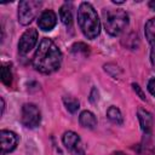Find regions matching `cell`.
Listing matches in <instances>:
<instances>
[{
  "label": "cell",
  "instance_id": "cell-1",
  "mask_svg": "<svg viewBox=\"0 0 155 155\" xmlns=\"http://www.w3.org/2000/svg\"><path fill=\"white\" fill-rule=\"evenodd\" d=\"M62 53L56 44L47 38H44L33 58V65L36 70L44 74H51L61 67Z\"/></svg>",
  "mask_w": 155,
  "mask_h": 155
},
{
  "label": "cell",
  "instance_id": "cell-2",
  "mask_svg": "<svg viewBox=\"0 0 155 155\" xmlns=\"http://www.w3.org/2000/svg\"><path fill=\"white\" fill-rule=\"evenodd\" d=\"M78 23L87 39H94L99 35L101 22L96 10L88 2H82L78 10Z\"/></svg>",
  "mask_w": 155,
  "mask_h": 155
},
{
  "label": "cell",
  "instance_id": "cell-3",
  "mask_svg": "<svg viewBox=\"0 0 155 155\" xmlns=\"http://www.w3.org/2000/svg\"><path fill=\"white\" fill-rule=\"evenodd\" d=\"M104 29L111 36L120 35L128 25V16L122 10L108 8L103 11Z\"/></svg>",
  "mask_w": 155,
  "mask_h": 155
},
{
  "label": "cell",
  "instance_id": "cell-4",
  "mask_svg": "<svg viewBox=\"0 0 155 155\" xmlns=\"http://www.w3.org/2000/svg\"><path fill=\"white\" fill-rule=\"evenodd\" d=\"M41 6L40 1L36 0H24L18 5V22L23 25L29 24L36 16Z\"/></svg>",
  "mask_w": 155,
  "mask_h": 155
},
{
  "label": "cell",
  "instance_id": "cell-5",
  "mask_svg": "<svg viewBox=\"0 0 155 155\" xmlns=\"http://www.w3.org/2000/svg\"><path fill=\"white\" fill-rule=\"evenodd\" d=\"M22 124L25 127L29 128H34L36 126H39L40 120H41V115H40V110L38 109V107L35 104L31 103H27L22 107V116H21Z\"/></svg>",
  "mask_w": 155,
  "mask_h": 155
},
{
  "label": "cell",
  "instance_id": "cell-6",
  "mask_svg": "<svg viewBox=\"0 0 155 155\" xmlns=\"http://www.w3.org/2000/svg\"><path fill=\"white\" fill-rule=\"evenodd\" d=\"M63 144L68 149V151L71 155H85V149L82 147V142L80 137L73 132L68 131L63 134Z\"/></svg>",
  "mask_w": 155,
  "mask_h": 155
},
{
  "label": "cell",
  "instance_id": "cell-7",
  "mask_svg": "<svg viewBox=\"0 0 155 155\" xmlns=\"http://www.w3.org/2000/svg\"><path fill=\"white\" fill-rule=\"evenodd\" d=\"M38 41V31L36 29H28L23 33V35L21 36L19 41H18V52L21 54H25L28 53L36 44Z\"/></svg>",
  "mask_w": 155,
  "mask_h": 155
},
{
  "label": "cell",
  "instance_id": "cell-8",
  "mask_svg": "<svg viewBox=\"0 0 155 155\" xmlns=\"http://www.w3.org/2000/svg\"><path fill=\"white\" fill-rule=\"evenodd\" d=\"M0 140H1V155H5L6 153L12 151L18 143V138L16 133L6 130H2L0 132Z\"/></svg>",
  "mask_w": 155,
  "mask_h": 155
},
{
  "label": "cell",
  "instance_id": "cell-9",
  "mask_svg": "<svg viewBox=\"0 0 155 155\" xmlns=\"http://www.w3.org/2000/svg\"><path fill=\"white\" fill-rule=\"evenodd\" d=\"M56 24H57V16H56V13L52 10L44 11L40 15L39 19H38V25L44 31H47V30L53 29Z\"/></svg>",
  "mask_w": 155,
  "mask_h": 155
},
{
  "label": "cell",
  "instance_id": "cell-10",
  "mask_svg": "<svg viewBox=\"0 0 155 155\" xmlns=\"http://www.w3.org/2000/svg\"><path fill=\"white\" fill-rule=\"evenodd\" d=\"M137 115H138V120L140 124L142 130L145 133H150L151 128H153V116L149 111H147L143 108H138L137 110Z\"/></svg>",
  "mask_w": 155,
  "mask_h": 155
},
{
  "label": "cell",
  "instance_id": "cell-11",
  "mask_svg": "<svg viewBox=\"0 0 155 155\" xmlns=\"http://www.w3.org/2000/svg\"><path fill=\"white\" fill-rule=\"evenodd\" d=\"M79 122H80V125L82 127L90 128V130H92V128H94L97 126V119H96L94 114L91 113V111H88V110H85V111H82L80 114Z\"/></svg>",
  "mask_w": 155,
  "mask_h": 155
},
{
  "label": "cell",
  "instance_id": "cell-12",
  "mask_svg": "<svg viewBox=\"0 0 155 155\" xmlns=\"http://www.w3.org/2000/svg\"><path fill=\"white\" fill-rule=\"evenodd\" d=\"M59 17L62 23L67 28H71L73 25V13H71V6L69 4H64L59 8Z\"/></svg>",
  "mask_w": 155,
  "mask_h": 155
},
{
  "label": "cell",
  "instance_id": "cell-13",
  "mask_svg": "<svg viewBox=\"0 0 155 155\" xmlns=\"http://www.w3.org/2000/svg\"><path fill=\"white\" fill-rule=\"evenodd\" d=\"M144 31L149 44L153 46V48H155V17L147 22Z\"/></svg>",
  "mask_w": 155,
  "mask_h": 155
},
{
  "label": "cell",
  "instance_id": "cell-14",
  "mask_svg": "<svg viewBox=\"0 0 155 155\" xmlns=\"http://www.w3.org/2000/svg\"><path fill=\"white\" fill-rule=\"evenodd\" d=\"M107 116H108V119L111 122H114L116 125H121L124 122V117H122L121 111L116 107H114V105L113 107H109V109L107 110Z\"/></svg>",
  "mask_w": 155,
  "mask_h": 155
},
{
  "label": "cell",
  "instance_id": "cell-15",
  "mask_svg": "<svg viewBox=\"0 0 155 155\" xmlns=\"http://www.w3.org/2000/svg\"><path fill=\"white\" fill-rule=\"evenodd\" d=\"M1 80L6 86H10L12 84V71L11 68L6 64H2L1 68Z\"/></svg>",
  "mask_w": 155,
  "mask_h": 155
},
{
  "label": "cell",
  "instance_id": "cell-16",
  "mask_svg": "<svg viewBox=\"0 0 155 155\" xmlns=\"http://www.w3.org/2000/svg\"><path fill=\"white\" fill-rule=\"evenodd\" d=\"M63 102H64L65 108H67L70 113H75V111L79 109L80 103H79V101H78L76 98H74V97H64V98H63Z\"/></svg>",
  "mask_w": 155,
  "mask_h": 155
},
{
  "label": "cell",
  "instance_id": "cell-17",
  "mask_svg": "<svg viewBox=\"0 0 155 155\" xmlns=\"http://www.w3.org/2000/svg\"><path fill=\"white\" fill-rule=\"evenodd\" d=\"M90 47L87 46V45H85V44H82V42H78V44H74L73 46H71V52L73 53H75V54H80V53H82L84 56H86V54H88V50Z\"/></svg>",
  "mask_w": 155,
  "mask_h": 155
},
{
  "label": "cell",
  "instance_id": "cell-18",
  "mask_svg": "<svg viewBox=\"0 0 155 155\" xmlns=\"http://www.w3.org/2000/svg\"><path fill=\"white\" fill-rule=\"evenodd\" d=\"M148 90H149V92L153 96H155V78H153L151 80H149V82H148Z\"/></svg>",
  "mask_w": 155,
  "mask_h": 155
},
{
  "label": "cell",
  "instance_id": "cell-19",
  "mask_svg": "<svg viewBox=\"0 0 155 155\" xmlns=\"http://www.w3.org/2000/svg\"><path fill=\"white\" fill-rule=\"evenodd\" d=\"M132 86H133V90H134V91H136V92L139 94V97H140V98L144 101V99H145V96H144V93L142 92V90L139 88V86H138L137 84H132Z\"/></svg>",
  "mask_w": 155,
  "mask_h": 155
},
{
  "label": "cell",
  "instance_id": "cell-20",
  "mask_svg": "<svg viewBox=\"0 0 155 155\" xmlns=\"http://www.w3.org/2000/svg\"><path fill=\"white\" fill-rule=\"evenodd\" d=\"M151 63H153V67L155 68V48H153V51H151Z\"/></svg>",
  "mask_w": 155,
  "mask_h": 155
},
{
  "label": "cell",
  "instance_id": "cell-21",
  "mask_svg": "<svg viewBox=\"0 0 155 155\" xmlns=\"http://www.w3.org/2000/svg\"><path fill=\"white\" fill-rule=\"evenodd\" d=\"M4 109H5V102H4V99L1 98V114H4Z\"/></svg>",
  "mask_w": 155,
  "mask_h": 155
},
{
  "label": "cell",
  "instance_id": "cell-22",
  "mask_svg": "<svg viewBox=\"0 0 155 155\" xmlns=\"http://www.w3.org/2000/svg\"><path fill=\"white\" fill-rule=\"evenodd\" d=\"M149 6L153 8V10H155V0H153V1H150L149 2Z\"/></svg>",
  "mask_w": 155,
  "mask_h": 155
},
{
  "label": "cell",
  "instance_id": "cell-23",
  "mask_svg": "<svg viewBox=\"0 0 155 155\" xmlns=\"http://www.w3.org/2000/svg\"><path fill=\"white\" fill-rule=\"evenodd\" d=\"M111 155H125L124 153H121V151H115V153H113Z\"/></svg>",
  "mask_w": 155,
  "mask_h": 155
}]
</instances>
